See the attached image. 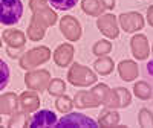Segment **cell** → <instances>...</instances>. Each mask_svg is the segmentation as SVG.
I'll return each mask as SVG.
<instances>
[{
    "label": "cell",
    "instance_id": "6da1fadb",
    "mask_svg": "<svg viewBox=\"0 0 153 128\" xmlns=\"http://www.w3.org/2000/svg\"><path fill=\"white\" fill-rule=\"evenodd\" d=\"M23 17L22 0H0V23L5 26H14Z\"/></svg>",
    "mask_w": 153,
    "mask_h": 128
},
{
    "label": "cell",
    "instance_id": "7a4b0ae2",
    "mask_svg": "<svg viewBox=\"0 0 153 128\" xmlns=\"http://www.w3.org/2000/svg\"><path fill=\"white\" fill-rule=\"evenodd\" d=\"M68 81L76 87H86V85L95 84L98 81V78L91 69H87L83 64H74L69 70Z\"/></svg>",
    "mask_w": 153,
    "mask_h": 128
},
{
    "label": "cell",
    "instance_id": "3957f363",
    "mask_svg": "<svg viewBox=\"0 0 153 128\" xmlns=\"http://www.w3.org/2000/svg\"><path fill=\"white\" fill-rule=\"evenodd\" d=\"M54 127H58V128H76V127H81V128H97L100 127L98 122L92 118L86 116V114H81V113H69V114H65L61 119H58L55 122Z\"/></svg>",
    "mask_w": 153,
    "mask_h": 128
},
{
    "label": "cell",
    "instance_id": "277c9868",
    "mask_svg": "<svg viewBox=\"0 0 153 128\" xmlns=\"http://www.w3.org/2000/svg\"><path fill=\"white\" fill-rule=\"evenodd\" d=\"M57 114L54 111H51L48 108L45 110H38L37 113H34L32 116H29L25 122V127L29 128H40V127H54L57 122Z\"/></svg>",
    "mask_w": 153,
    "mask_h": 128
},
{
    "label": "cell",
    "instance_id": "5b68a950",
    "mask_svg": "<svg viewBox=\"0 0 153 128\" xmlns=\"http://www.w3.org/2000/svg\"><path fill=\"white\" fill-rule=\"evenodd\" d=\"M60 29H61V34L71 41H76L81 37V34H83L81 24L76 21V18L74 15L63 17L60 20Z\"/></svg>",
    "mask_w": 153,
    "mask_h": 128
},
{
    "label": "cell",
    "instance_id": "8992f818",
    "mask_svg": "<svg viewBox=\"0 0 153 128\" xmlns=\"http://www.w3.org/2000/svg\"><path fill=\"white\" fill-rule=\"evenodd\" d=\"M120 23L121 28L126 32H136L139 29H143L144 26V17L139 12H124L120 15Z\"/></svg>",
    "mask_w": 153,
    "mask_h": 128
},
{
    "label": "cell",
    "instance_id": "52a82bcc",
    "mask_svg": "<svg viewBox=\"0 0 153 128\" xmlns=\"http://www.w3.org/2000/svg\"><path fill=\"white\" fill-rule=\"evenodd\" d=\"M97 24H98L100 32L104 34V35L109 37V38H117L118 34H120L118 26H117V18H115V15H112V14L100 15Z\"/></svg>",
    "mask_w": 153,
    "mask_h": 128
},
{
    "label": "cell",
    "instance_id": "ba28073f",
    "mask_svg": "<svg viewBox=\"0 0 153 128\" xmlns=\"http://www.w3.org/2000/svg\"><path fill=\"white\" fill-rule=\"evenodd\" d=\"M130 47H132V52L133 57L136 60H146L150 54V49H149V43H147V37L143 34H136L132 41H130Z\"/></svg>",
    "mask_w": 153,
    "mask_h": 128
},
{
    "label": "cell",
    "instance_id": "9c48e42d",
    "mask_svg": "<svg viewBox=\"0 0 153 128\" xmlns=\"http://www.w3.org/2000/svg\"><path fill=\"white\" fill-rule=\"evenodd\" d=\"M74 105L76 108H95L98 105H101V101L98 99V96L91 90V92H78L74 98Z\"/></svg>",
    "mask_w": 153,
    "mask_h": 128
},
{
    "label": "cell",
    "instance_id": "30bf717a",
    "mask_svg": "<svg viewBox=\"0 0 153 128\" xmlns=\"http://www.w3.org/2000/svg\"><path fill=\"white\" fill-rule=\"evenodd\" d=\"M51 75L48 70H40V72H35V73H29L26 75V84L31 88H35V90H45L49 84Z\"/></svg>",
    "mask_w": 153,
    "mask_h": 128
},
{
    "label": "cell",
    "instance_id": "8fae6325",
    "mask_svg": "<svg viewBox=\"0 0 153 128\" xmlns=\"http://www.w3.org/2000/svg\"><path fill=\"white\" fill-rule=\"evenodd\" d=\"M74 52H75L74 46L65 43V44H61V46L57 47L55 54H54V61L58 64L60 67H68L69 63H71L72 58H74Z\"/></svg>",
    "mask_w": 153,
    "mask_h": 128
},
{
    "label": "cell",
    "instance_id": "7c38bea8",
    "mask_svg": "<svg viewBox=\"0 0 153 128\" xmlns=\"http://www.w3.org/2000/svg\"><path fill=\"white\" fill-rule=\"evenodd\" d=\"M118 72H120V76L124 79V81H133L136 76H138V67L133 61H129V60H124L120 63L118 66Z\"/></svg>",
    "mask_w": 153,
    "mask_h": 128
},
{
    "label": "cell",
    "instance_id": "4fadbf2b",
    "mask_svg": "<svg viewBox=\"0 0 153 128\" xmlns=\"http://www.w3.org/2000/svg\"><path fill=\"white\" fill-rule=\"evenodd\" d=\"M97 122L100 127H117L120 122V113L110 111V110H103L100 113V118Z\"/></svg>",
    "mask_w": 153,
    "mask_h": 128
},
{
    "label": "cell",
    "instance_id": "5bb4252c",
    "mask_svg": "<svg viewBox=\"0 0 153 128\" xmlns=\"http://www.w3.org/2000/svg\"><path fill=\"white\" fill-rule=\"evenodd\" d=\"M81 8L86 14L92 17H100L104 12V6L101 5L100 0H81Z\"/></svg>",
    "mask_w": 153,
    "mask_h": 128
},
{
    "label": "cell",
    "instance_id": "9a60e30c",
    "mask_svg": "<svg viewBox=\"0 0 153 128\" xmlns=\"http://www.w3.org/2000/svg\"><path fill=\"white\" fill-rule=\"evenodd\" d=\"M94 69L98 72V73H101V75H109V73H112L113 72V69H115V66H113V61L109 58V57H100L95 63H94Z\"/></svg>",
    "mask_w": 153,
    "mask_h": 128
},
{
    "label": "cell",
    "instance_id": "2e32d148",
    "mask_svg": "<svg viewBox=\"0 0 153 128\" xmlns=\"http://www.w3.org/2000/svg\"><path fill=\"white\" fill-rule=\"evenodd\" d=\"M46 88H48V92H49L51 96H60V95H65L66 84H65V81H63V79L55 78L52 81H49V84H48Z\"/></svg>",
    "mask_w": 153,
    "mask_h": 128
},
{
    "label": "cell",
    "instance_id": "e0dca14e",
    "mask_svg": "<svg viewBox=\"0 0 153 128\" xmlns=\"http://www.w3.org/2000/svg\"><path fill=\"white\" fill-rule=\"evenodd\" d=\"M133 93H135V96H138L139 99H150L152 98V87L149 85V82H146V81H139V82H136L135 84V87H133Z\"/></svg>",
    "mask_w": 153,
    "mask_h": 128
},
{
    "label": "cell",
    "instance_id": "ac0fdd59",
    "mask_svg": "<svg viewBox=\"0 0 153 128\" xmlns=\"http://www.w3.org/2000/svg\"><path fill=\"white\" fill-rule=\"evenodd\" d=\"M58 99L55 101V108L60 111V113H69L72 108H74V101L66 96V95H60L57 96Z\"/></svg>",
    "mask_w": 153,
    "mask_h": 128
},
{
    "label": "cell",
    "instance_id": "d6986e66",
    "mask_svg": "<svg viewBox=\"0 0 153 128\" xmlns=\"http://www.w3.org/2000/svg\"><path fill=\"white\" fill-rule=\"evenodd\" d=\"M9 79H11V70H9V66L0 58V92L5 90L9 84Z\"/></svg>",
    "mask_w": 153,
    "mask_h": 128
},
{
    "label": "cell",
    "instance_id": "ffe728a7",
    "mask_svg": "<svg viewBox=\"0 0 153 128\" xmlns=\"http://www.w3.org/2000/svg\"><path fill=\"white\" fill-rule=\"evenodd\" d=\"M51 8H54L57 11H69L72 8H75V5L80 0H48Z\"/></svg>",
    "mask_w": 153,
    "mask_h": 128
},
{
    "label": "cell",
    "instance_id": "44dd1931",
    "mask_svg": "<svg viewBox=\"0 0 153 128\" xmlns=\"http://www.w3.org/2000/svg\"><path fill=\"white\" fill-rule=\"evenodd\" d=\"M110 50H112V43L107 41V40H100L92 47V52L97 57H104V55H107L110 52Z\"/></svg>",
    "mask_w": 153,
    "mask_h": 128
},
{
    "label": "cell",
    "instance_id": "7402d4cb",
    "mask_svg": "<svg viewBox=\"0 0 153 128\" xmlns=\"http://www.w3.org/2000/svg\"><path fill=\"white\" fill-rule=\"evenodd\" d=\"M138 124L141 127H153V113L149 108H141L138 113Z\"/></svg>",
    "mask_w": 153,
    "mask_h": 128
},
{
    "label": "cell",
    "instance_id": "603a6c76",
    "mask_svg": "<svg viewBox=\"0 0 153 128\" xmlns=\"http://www.w3.org/2000/svg\"><path fill=\"white\" fill-rule=\"evenodd\" d=\"M115 90H117V95H118L120 108H124V107H127V105H130V102H132V95H130V92L127 90V88L118 87V88H115Z\"/></svg>",
    "mask_w": 153,
    "mask_h": 128
},
{
    "label": "cell",
    "instance_id": "cb8c5ba5",
    "mask_svg": "<svg viewBox=\"0 0 153 128\" xmlns=\"http://www.w3.org/2000/svg\"><path fill=\"white\" fill-rule=\"evenodd\" d=\"M104 9H113L115 8V0H100Z\"/></svg>",
    "mask_w": 153,
    "mask_h": 128
},
{
    "label": "cell",
    "instance_id": "d4e9b609",
    "mask_svg": "<svg viewBox=\"0 0 153 128\" xmlns=\"http://www.w3.org/2000/svg\"><path fill=\"white\" fill-rule=\"evenodd\" d=\"M147 21L150 26H153V5L147 9Z\"/></svg>",
    "mask_w": 153,
    "mask_h": 128
},
{
    "label": "cell",
    "instance_id": "484cf974",
    "mask_svg": "<svg viewBox=\"0 0 153 128\" xmlns=\"http://www.w3.org/2000/svg\"><path fill=\"white\" fill-rule=\"evenodd\" d=\"M146 72H147V75H149V76H152V78H153V60L147 63V66H146Z\"/></svg>",
    "mask_w": 153,
    "mask_h": 128
},
{
    "label": "cell",
    "instance_id": "4316f807",
    "mask_svg": "<svg viewBox=\"0 0 153 128\" xmlns=\"http://www.w3.org/2000/svg\"><path fill=\"white\" fill-rule=\"evenodd\" d=\"M152 52H153V47H152Z\"/></svg>",
    "mask_w": 153,
    "mask_h": 128
}]
</instances>
